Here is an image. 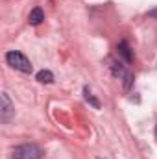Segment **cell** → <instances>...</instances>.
I'll use <instances>...</instances> for the list:
<instances>
[{
	"mask_svg": "<svg viewBox=\"0 0 157 159\" xmlns=\"http://www.w3.org/2000/svg\"><path fill=\"white\" fill-rule=\"evenodd\" d=\"M37 80H39L41 83H52L54 81V74L50 70H39L37 72Z\"/></svg>",
	"mask_w": 157,
	"mask_h": 159,
	"instance_id": "8",
	"label": "cell"
},
{
	"mask_svg": "<svg viewBox=\"0 0 157 159\" xmlns=\"http://www.w3.org/2000/svg\"><path fill=\"white\" fill-rule=\"evenodd\" d=\"M44 20V11L41 9V7H34L32 11H30V17H28V22L32 24V26H37Z\"/></svg>",
	"mask_w": 157,
	"mask_h": 159,
	"instance_id": "6",
	"label": "cell"
},
{
	"mask_svg": "<svg viewBox=\"0 0 157 159\" xmlns=\"http://www.w3.org/2000/svg\"><path fill=\"white\" fill-rule=\"evenodd\" d=\"M118 56L124 59V63H131V59H133V54H131V50H129V46H128V43L126 41H120L118 43Z\"/></svg>",
	"mask_w": 157,
	"mask_h": 159,
	"instance_id": "5",
	"label": "cell"
},
{
	"mask_svg": "<svg viewBox=\"0 0 157 159\" xmlns=\"http://www.w3.org/2000/svg\"><path fill=\"white\" fill-rule=\"evenodd\" d=\"M148 15H150V17H157V9H154V11H150Z\"/></svg>",
	"mask_w": 157,
	"mask_h": 159,
	"instance_id": "9",
	"label": "cell"
},
{
	"mask_svg": "<svg viewBox=\"0 0 157 159\" xmlns=\"http://www.w3.org/2000/svg\"><path fill=\"white\" fill-rule=\"evenodd\" d=\"M6 61H7V65H9L11 69L20 70V72H24V74H30V72L34 70L30 59H28L22 52H19V50H9V52L6 54Z\"/></svg>",
	"mask_w": 157,
	"mask_h": 159,
	"instance_id": "1",
	"label": "cell"
},
{
	"mask_svg": "<svg viewBox=\"0 0 157 159\" xmlns=\"http://www.w3.org/2000/svg\"><path fill=\"white\" fill-rule=\"evenodd\" d=\"M0 100H2V107H0V119L2 122H7L13 115V106H11V100L7 96V93H2L0 94Z\"/></svg>",
	"mask_w": 157,
	"mask_h": 159,
	"instance_id": "4",
	"label": "cell"
},
{
	"mask_svg": "<svg viewBox=\"0 0 157 159\" xmlns=\"http://www.w3.org/2000/svg\"><path fill=\"white\" fill-rule=\"evenodd\" d=\"M13 157L15 159H41L43 157V150L34 143L20 144V146H17L13 150Z\"/></svg>",
	"mask_w": 157,
	"mask_h": 159,
	"instance_id": "3",
	"label": "cell"
},
{
	"mask_svg": "<svg viewBox=\"0 0 157 159\" xmlns=\"http://www.w3.org/2000/svg\"><path fill=\"white\" fill-rule=\"evenodd\" d=\"M111 72H113V76L118 80H122V85H124V89L128 91L131 85H133V72L124 65V63H120V61H111Z\"/></svg>",
	"mask_w": 157,
	"mask_h": 159,
	"instance_id": "2",
	"label": "cell"
},
{
	"mask_svg": "<svg viewBox=\"0 0 157 159\" xmlns=\"http://www.w3.org/2000/svg\"><path fill=\"white\" fill-rule=\"evenodd\" d=\"M83 94H85V100H87V102H89V104H91L94 109H100V102H98V100L92 96V93L89 91V87H85V89H83Z\"/></svg>",
	"mask_w": 157,
	"mask_h": 159,
	"instance_id": "7",
	"label": "cell"
}]
</instances>
